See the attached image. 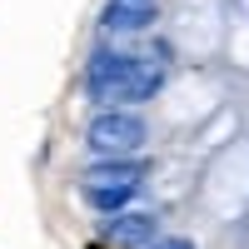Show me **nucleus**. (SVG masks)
<instances>
[{"mask_svg":"<svg viewBox=\"0 0 249 249\" xmlns=\"http://www.w3.org/2000/svg\"><path fill=\"white\" fill-rule=\"evenodd\" d=\"M144 249H195L190 239H164V244H144Z\"/></svg>","mask_w":249,"mask_h":249,"instance_id":"423d86ee","label":"nucleus"},{"mask_svg":"<svg viewBox=\"0 0 249 249\" xmlns=\"http://www.w3.org/2000/svg\"><path fill=\"white\" fill-rule=\"evenodd\" d=\"M164 90V65L130 50H95L85 65V95L95 105H144Z\"/></svg>","mask_w":249,"mask_h":249,"instance_id":"f257e3e1","label":"nucleus"},{"mask_svg":"<svg viewBox=\"0 0 249 249\" xmlns=\"http://www.w3.org/2000/svg\"><path fill=\"white\" fill-rule=\"evenodd\" d=\"M90 249H115V244H90Z\"/></svg>","mask_w":249,"mask_h":249,"instance_id":"0eeeda50","label":"nucleus"},{"mask_svg":"<svg viewBox=\"0 0 249 249\" xmlns=\"http://www.w3.org/2000/svg\"><path fill=\"white\" fill-rule=\"evenodd\" d=\"M100 25L110 35H135V30H150L155 25V0H110Z\"/></svg>","mask_w":249,"mask_h":249,"instance_id":"39448f33","label":"nucleus"},{"mask_svg":"<svg viewBox=\"0 0 249 249\" xmlns=\"http://www.w3.org/2000/svg\"><path fill=\"white\" fill-rule=\"evenodd\" d=\"M85 144L95 155H144L150 144V124L130 105H100L95 120L85 124Z\"/></svg>","mask_w":249,"mask_h":249,"instance_id":"7ed1b4c3","label":"nucleus"},{"mask_svg":"<svg viewBox=\"0 0 249 249\" xmlns=\"http://www.w3.org/2000/svg\"><path fill=\"white\" fill-rule=\"evenodd\" d=\"M140 175H144V164L135 155H100V164H90L85 179H80V195H85L90 210L115 214L140 195Z\"/></svg>","mask_w":249,"mask_h":249,"instance_id":"f03ea898","label":"nucleus"},{"mask_svg":"<svg viewBox=\"0 0 249 249\" xmlns=\"http://www.w3.org/2000/svg\"><path fill=\"white\" fill-rule=\"evenodd\" d=\"M160 234V214L155 210H115L105 219V244L115 249H144Z\"/></svg>","mask_w":249,"mask_h":249,"instance_id":"20e7f679","label":"nucleus"}]
</instances>
